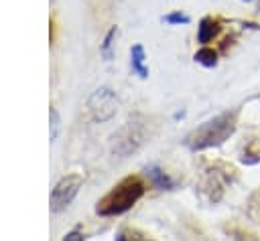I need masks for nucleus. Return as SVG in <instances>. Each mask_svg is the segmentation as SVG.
<instances>
[{"instance_id": "1", "label": "nucleus", "mask_w": 260, "mask_h": 241, "mask_svg": "<svg viewBox=\"0 0 260 241\" xmlns=\"http://www.w3.org/2000/svg\"><path fill=\"white\" fill-rule=\"evenodd\" d=\"M146 192V182L138 174H130L116 182L95 205L100 217H116L130 211Z\"/></svg>"}, {"instance_id": "2", "label": "nucleus", "mask_w": 260, "mask_h": 241, "mask_svg": "<svg viewBox=\"0 0 260 241\" xmlns=\"http://www.w3.org/2000/svg\"><path fill=\"white\" fill-rule=\"evenodd\" d=\"M236 117H238L236 111H223V113L203 122L199 128H195L191 134H187L185 144L193 152L223 144L236 130Z\"/></svg>"}, {"instance_id": "3", "label": "nucleus", "mask_w": 260, "mask_h": 241, "mask_svg": "<svg viewBox=\"0 0 260 241\" xmlns=\"http://www.w3.org/2000/svg\"><path fill=\"white\" fill-rule=\"evenodd\" d=\"M148 128H146V122L144 119H128L116 134H114V144H112V150L114 154H118L120 158H126L130 156L132 152H136L146 140H148Z\"/></svg>"}, {"instance_id": "4", "label": "nucleus", "mask_w": 260, "mask_h": 241, "mask_svg": "<svg viewBox=\"0 0 260 241\" xmlns=\"http://www.w3.org/2000/svg\"><path fill=\"white\" fill-rule=\"evenodd\" d=\"M87 111L93 122H108L118 111V97L110 87H98L87 99Z\"/></svg>"}, {"instance_id": "5", "label": "nucleus", "mask_w": 260, "mask_h": 241, "mask_svg": "<svg viewBox=\"0 0 260 241\" xmlns=\"http://www.w3.org/2000/svg\"><path fill=\"white\" fill-rule=\"evenodd\" d=\"M81 184H83V176L77 174V172L63 176V178L53 186V190H51V211H53V213L65 211V209L71 205V200L77 196Z\"/></svg>"}, {"instance_id": "6", "label": "nucleus", "mask_w": 260, "mask_h": 241, "mask_svg": "<svg viewBox=\"0 0 260 241\" xmlns=\"http://www.w3.org/2000/svg\"><path fill=\"white\" fill-rule=\"evenodd\" d=\"M219 30H221V26H219V20L217 18L203 16L201 22H199V26H197V41L201 45H207V43H211L219 34Z\"/></svg>"}, {"instance_id": "7", "label": "nucleus", "mask_w": 260, "mask_h": 241, "mask_svg": "<svg viewBox=\"0 0 260 241\" xmlns=\"http://www.w3.org/2000/svg\"><path fill=\"white\" fill-rule=\"evenodd\" d=\"M130 67H132V71H134L140 79H146V77H148L146 53H144V47H142V45H134V47L130 49Z\"/></svg>"}, {"instance_id": "8", "label": "nucleus", "mask_w": 260, "mask_h": 241, "mask_svg": "<svg viewBox=\"0 0 260 241\" xmlns=\"http://www.w3.org/2000/svg\"><path fill=\"white\" fill-rule=\"evenodd\" d=\"M146 174H148V178L152 180V184L158 186V188H162V190H171V188L175 186V180L169 178V174H165V172H162L160 168H156V166H148V168H146Z\"/></svg>"}, {"instance_id": "9", "label": "nucleus", "mask_w": 260, "mask_h": 241, "mask_svg": "<svg viewBox=\"0 0 260 241\" xmlns=\"http://www.w3.org/2000/svg\"><path fill=\"white\" fill-rule=\"evenodd\" d=\"M116 241H152V237L136 227H124L118 235H116Z\"/></svg>"}, {"instance_id": "10", "label": "nucleus", "mask_w": 260, "mask_h": 241, "mask_svg": "<svg viewBox=\"0 0 260 241\" xmlns=\"http://www.w3.org/2000/svg\"><path fill=\"white\" fill-rule=\"evenodd\" d=\"M195 61L203 67H215L217 65V51H213L211 47L203 45L197 53H195Z\"/></svg>"}, {"instance_id": "11", "label": "nucleus", "mask_w": 260, "mask_h": 241, "mask_svg": "<svg viewBox=\"0 0 260 241\" xmlns=\"http://www.w3.org/2000/svg\"><path fill=\"white\" fill-rule=\"evenodd\" d=\"M116 36H118V26H112V28L106 32L104 43L100 45V53H102L104 59H110V57H112V47H114V38H116Z\"/></svg>"}, {"instance_id": "12", "label": "nucleus", "mask_w": 260, "mask_h": 241, "mask_svg": "<svg viewBox=\"0 0 260 241\" xmlns=\"http://www.w3.org/2000/svg\"><path fill=\"white\" fill-rule=\"evenodd\" d=\"M49 115H51V142H55L59 136V130H61V119H59V113L55 107H51Z\"/></svg>"}, {"instance_id": "13", "label": "nucleus", "mask_w": 260, "mask_h": 241, "mask_svg": "<svg viewBox=\"0 0 260 241\" xmlns=\"http://www.w3.org/2000/svg\"><path fill=\"white\" fill-rule=\"evenodd\" d=\"M191 18L187 16V14H183L181 10H177V12H171V14H167L165 16V22H169V24H187Z\"/></svg>"}, {"instance_id": "14", "label": "nucleus", "mask_w": 260, "mask_h": 241, "mask_svg": "<svg viewBox=\"0 0 260 241\" xmlns=\"http://www.w3.org/2000/svg\"><path fill=\"white\" fill-rule=\"evenodd\" d=\"M63 241H83V235L79 233V229H73L71 233H67L65 235V239Z\"/></svg>"}, {"instance_id": "15", "label": "nucleus", "mask_w": 260, "mask_h": 241, "mask_svg": "<svg viewBox=\"0 0 260 241\" xmlns=\"http://www.w3.org/2000/svg\"><path fill=\"white\" fill-rule=\"evenodd\" d=\"M242 2H256V0H242Z\"/></svg>"}]
</instances>
